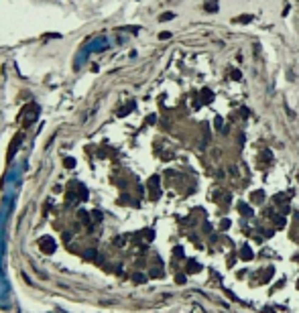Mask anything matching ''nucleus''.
Returning a JSON list of instances; mask_svg holds the SVG:
<instances>
[{
  "label": "nucleus",
  "mask_w": 299,
  "mask_h": 313,
  "mask_svg": "<svg viewBox=\"0 0 299 313\" xmlns=\"http://www.w3.org/2000/svg\"><path fill=\"white\" fill-rule=\"evenodd\" d=\"M41 250L45 252V254H53V252H55V242H53V238L45 236V238L41 240Z\"/></svg>",
  "instance_id": "nucleus-1"
},
{
  "label": "nucleus",
  "mask_w": 299,
  "mask_h": 313,
  "mask_svg": "<svg viewBox=\"0 0 299 313\" xmlns=\"http://www.w3.org/2000/svg\"><path fill=\"white\" fill-rule=\"evenodd\" d=\"M199 102H202V104H212V102H214V92L208 89V88H204L202 92H199Z\"/></svg>",
  "instance_id": "nucleus-2"
},
{
  "label": "nucleus",
  "mask_w": 299,
  "mask_h": 313,
  "mask_svg": "<svg viewBox=\"0 0 299 313\" xmlns=\"http://www.w3.org/2000/svg\"><path fill=\"white\" fill-rule=\"evenodd\" d=\"M204 10L206 12H218V0H206Z\"/></svg>",
  "instance_id": "nucleus-3"
},
{
  "label": "nucleus",
  "mask_w": 299,
  "mask_h": 313,
  "mask_svg": "<svg viewBox=\"0 0 299 313\" xmlns=\"http://www.w3.org/2000/svg\"><path fill=\"white\" fill-rule=\"evenodd\" d=\"M238 210H240V214H242V216H248V218L252 216V207H248L244 201H240V204H238Z\"/></svg>",
  "instance_id": "nucleus-4"
},
{
  "label": "nucleus",
  "mask_w": 299,
  "mask_h": 313,
  "mask_svg": "<svg viewBox=\"0 0 299 313\" xmlns=\"http://www.w3.org/2000/svg\"><path fill=\"white\" fill-rule=\"evenodd\" d=\"M240 258H242V260H250V258H252L250 246H242V250H240Z\"/></svg>",
  "instance_id": "nucleus-5"
},
{
  "label": "nucleus",
  "mask_w": 299,
  "mask_h": 313,
  "mask_svg": "<svg viewBox=\"0 0 299 313\" xmlns=\"http://www.w3.org/2000/svg\"><path fill=\"white\" fill-rule=\"evenodd\" d=\"M250 21H252L250 14H240V16H236V19H234V22H242V25H246V22H250Z\"/></svg>",
  "instance_id": "nucleus-6"
},
{
  "label": "nucleus",
  "mask_w": 299,
  "mask_h": 313,
  "mask_svg": "<svg viewBox=\"0 0 299 313\" xmlns=\"http://www.w3.org/2000/svg\"><path fill=\"white\" fill-rule=\"evenodd\" d=\"M199 271V264H197L195 260H189L187 262V272H197Z\"/></svg>",
  "instance_id": "nucleus-7"
},
{
  "label": "nucleus",
  "mask_w": 299,
  "mask_h": 313,
  "mask_svg": "<svg viewBox=\"0 0 299 313\" xmlns=\"http://www.w3.org/2000/svg\"><path fill=\"white\" fill-rule=\"evenodd\" d=\"M273 222H275L277 228H285V218H283V216H281V218H279V216H273Z\"/></svg>",
  "instance_id": "nucleus-8"
},
{
  "label": "nucleus",
  "mask_w": 299,
  "mask_h": 313,
  "mask_svg": "<svg viewBox=\"0 0 299 313\" xmlns=\"http://www.w3.org/2000/svg\"><path fill=\"white\" fill-rule=\"evenodd\" d=\"M265 199V191H254L252 193V201H263Z\"/></svg>",
  "instance_id": "nucleus-9"
},
{
  "label": "nucleus",
  "mask_w": 299,
  "mask_h": 313,
  "mask_svg": "<svg viewBox=\"0 0 299 313\" xmlns=\"http://www.w3.org/2000/svg\"><path fill=\"white\" fill-rule=\"evenodd\" d=\"M230 77L234 79V82H240V79H242V73H240L238 69H232V71H230Z\"/></svg>",
  "instance_id": "nucleus-10"
},
{
  "label": "nucleus",
  "mask_w": 299,
  "mask_h": 313,
  "mask_svg": "<svg viewBox=\"0 0 299 313\" xmlns=\"http://www.w3.org/2000/svg\"><path fill=\"white\" fill-rule=\"evenodd\" d=\"M173 16H175L173 12H165V14H161V16H159V21H161V22H165V21H171Z\"/></svg>",
  "instance_id": "nucleus-11"
},
{
  "label": "nucleus",
  "mask_w": 299,
  "mask_h": 313,
  "mask_svg": "<svg viewBox=\"0 0 299 313\" xmlns=\"http://www.w3.org/2000/svg\"><path fill=\"white\" fill-rule=\"evenodd\" d=\"M132 279H134L136 283H144V274H134Z\"/></svg>",
  "instance_id": "nucleus-12"
},
{
  "label": "nucleus",
  "mask_w": 299,
  "mask_h": 313,
  "mask_svg": "<svg viewBox=\"0 0 299 313\" xmlns=\"http://www.w3.org/2000/svg\"><path fill=\"white\" fill-rule=\"evenodd\" d=\"M173 252H175V256H183V248H181V246H177Z\"/></svg>",
  "instance_id": "nucleus-13"
},
{
  "label": "nucleus",
  "mask_w": 299,
  "mask_h": 313,
  "mask_svg": "<svg viewBox=\"0 0 299 313\" xmlns=\"http://www.w3.org/2000/svg\"><path fill=\"white\" fill-rule=\"evenodd\" d=\"M214 124H216V128H222V118H220V116H216V120H214Z\"/></svg>",
  "instance_id": "nucleus-14"
},
{
  "label": "nucleus",
  "mask_w": 299,
  "mask_h": 313,
  "mask_svg": "<svg viewBox=\"0 0 299 313\" xmlns=\"http://www.w3.org/2000/svg\"><path fill=\"white\" fill-rule=\"evenodd\" d=\"M73 165H75L73 159H65V167H73Z\"/></svg>",
  "instance_id": "nucleus-15"
},
{
  "label": "nucleus",
  "mask_w": 299,
  "mask_h": 313,
  "mask_svg": "<svg viewBox=\"0 0 299 313\" xmlns=\"http://www.w3.org/2000/svg\"><path fill=\"white\" fill-rule=\"evenodd\" d=\"M155 120H157V116H155V114H151L149 118H147V124H153V122H155Z\"/></svg>",
  "instance_id": "nucleus-16"
},
{
  "label": "nucleus",
  "mask_w": 299,
  "mask_h": 313,
  "mask_svg": "<svg viewBox=\"0 0 299 313\" xmlns=\"http://www.w3.org/2000/svg\"><path fill=\"white\" fill-rule=\"evenodd\" d=\"M228 226H230V220H222V230H226Z\"/></svg>",
  "instance_id": "nucleus-17"
},
{
  "label": "nucleus",
  "mask_w": 299,
  "mask_h": 313,
  "mask_svg": "<svg viewBox=\"0 0 299 313\" xmlns=\"http://www.w3.org/2000/svg\"><path fill=\"white\" fill-rule=\"evenodd\" d=\"M240 114H242V118H248V114H250V112H248L246 108H242V110H240Z\"/></svg>",
  "instance_id": "nucleus-18"
},
{
  "label": "nucleus",
  "mask_w": 299,
  "mask_h": 313,
  "mask_svg": "<svg viewBox=\"0 0 299 313\" xmlns=\"http://www.w3.org/2000/svg\"><path fill=\"white\" fill-rule=\"evenodd\" d=\"M169 37H171V33H161L159 35V39H169Z\"/></svg>",
  "instance_id": "nucleus-19"
},
{
  "label": "nucleus",
  "mask_w": 299,
  "mask_h": 313,
  "mask_svg": "<svg viewBox=\"0 0 299 313\" xmlns=\"http://www.w3.org/2000/svg\"><path fill=\"white\" fill-rule=\"evenodd\" d=\"M263 313H275V311H273L271 307H265V309H263Z\"/></svg>",
  "instance_id": "nucleus-20"
},
{
  "label": "nucleus",
  "mask_w": 299,
  "mask_h": 313,
  "mask_svg": "<svg viewBox=\"0 0 299 313\" xmlns=\"http://www.w3.org/2000/svg\"><path fill=\"white\" fill-rule=\"evenodd\" d=\"M297 289H299V281H297Z\"/></svg>",
  "instance_id": "nucleus-21"
}]
</instances>
